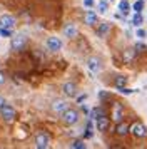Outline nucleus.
Instances as JSON below:
<instances>
[{"label": "nucleus", "instance_id": "obj_25", "mask_svg": "<svg viewBox=\"0 0 147 149\" xmlns=\"http://www.w3.org/2000/svg\"><path fill=\"white\" fill-rule=\"evenodd\" d=\"M13 29H7V27H0V37H12Z\"/></svg>", "mask_w": 147, "mask_h": 149}, {"label": "nucleus", "instance_id": "obj_22", "mask_svg": "<svg viewBox=\"0 0 147 149\" xmlns=\"http://www.w3.org/2000/svg\"><path fill=\"white\" fill-rule=\"evenodd\" d=\"M100 116H105V111H104L102 107H95L92 112H90V117H94V119H97V117H100Z\"/></svg>", "mask_w": 147, "mask_h": 149}, {"label": "nucleus", "instance_id": "obj_18", "mask_svg": "<svg viewBox=\"0 0 147 149\" xmlns=\"http://www.w3.org/2000/svg\"><path fill=\"white\" fill-rule=\"evenodd\" d=\"M129 10H130V3H129L127 0H120L119 2V12L122 15H127L129 14Z\"/></svg>", "mask_w": 147, "mask_h": 149}, {"label": "nucleus", "instance_id": "obj_29", "mask_svg": "<svg viewBox=\"0 0 147 149\" xmlns=\"http://www.w3.org/2000/svg\"><path fill=\"white\" fill-rule=\"evenodd\" d=\"M119 92H122V94H132L134 91L132 89H127V87H119Z\"/></svg>", "mask_w": 147, "mask_h": 149}, {"label": "nucleus", "instance_id": "obj_3", "mask_svg": "<svg viewBox=\"0 0 147 149\" xmlns=\"http://www.w3.org/2000/svg\"><path fill=\"white\" fill-rule=\"evenodd\" d=\"M0 119L5 122V124H12L17 119V111H15V107L10 106V104H3L0 107Z\"/></svg>", "mask_w": 147, "mask_h": 149}, {"label": "nucleus", "instance_id": "obj_5", "mask_svg": "<svg viewBox=\"0 0 147 149\" xmlns=\"http://www.w3.org/2000/svg\"><path fill=\"white\" fill-rule=\"evenodd\" d=\"M129 132L135 137V139H144L147 136V127L142 124V122H134L130 129H129Z\"/></svg>", "mask_w": 147, "mask_h": 149}, {"label": "nucleus", "instance_id": "obj_1", "mask_svg": "<svg viewBox=\"0 0 147 149\" xmlns=\"http://www.w3.org/2000/svg\"><path fill=\"white\" fill-rule=\"evenodd\" d=\"M80 119V112L77 111L75 107H67L62 114H60V121H62V124L64 126H75L77 122H79Z\"/></svg>", "mask_w": 147, "mask_h": 149}, {"label": "nucleus", "instance_id": "obj_6", "mask_svg": "<svg viewBox=\"0 0 147 149\" xmlns=\"http://www.w3.org/2000/svg\"><path fill=\"white\" fill-rule=\"evenodd\" d=\"M124 116H126V109L120 102H115L112 106V112H110V119H112L115 124L120 121H124Z\"/></svg>", "mask_w": 147, "mask_h": 149}, {"label": "nucleus", "instance_id": "obj_24", "mask_svg": "<svg viewBox=\"0 0 147 149\" xmlns=\"http://www.w3.org/2000/svg\"><path fill=\"white\" fill-rule=\"evenodd\" d=\"M70 148L72 149H85V142L82 141V139H77V141H74L70 144Z\"/></svg>", "mask_w": 147, "mask_h": 149}, {"label": "nucleus", "instance_id": "obj_34", "mask_svg": "<svg viewBox=\"0 0 147 149\" xmlns=\"http://www.w3.org/2000/svg\"><path fill=\"white\" fill-rule=\"evenodd\" d=\"M0 64H2V62H0Z\"/></svg>", "mask_w": 147, "mask_h": 149}, {"label": "nucleus", "instance_id": "obj_9", "mask_svg": "<svg viewBox=\"0 0 147 149\" xmlns=\"http://www.w3.org/2000/svg\"><path fill=\"white\" fill-rule=\"evenodd\" d=\"M67 107H69L67 101H64V99H53L52 104H50V112L55 116H60Z\"/></svg>", "mask_w": 147, "mask_h": 149}, {"label": "nucleus", "instance_id": "obj_21", "mask_svg": "<svg viewBox=\"0 0 147 149\" xmlns=\"http://www.w3.org/2000/svg\"><path fill=\"white\" fill-rule=\"evenodd\" d=\"M142 22H144V19H142L140 12H135V14H134V17H132V25L140 27V25H142Z\"/></svg>", "mask_w": 147, "mask_h": 149}, {"label": "nucleus", "instance_id": "obj_19", "mask_svg": "<svg viewBox=\"0 0 147 149\" xmlns=\"http://www.w3.org/2000/svg\"><path fill=\"white\" fill-rule=\"evenodd\" d=\"M127 81H129V79H127L126 75H117V77H115V81H114V86H115L117 89H119V87H126Z\"/></svg>", "mask_w": 147, "mask_h": 149}, {"label": "nucleus", "instance_id": "obj_8", "mask_svg": "<svg viewBox=\"0 0 147 149\" xmlns=\"http://www.w3.org/2000/svg\"><path fill=\"white\" fill-rule=\"evenodd\" d=\"M62 40H60V37H55V35H50V37H47L45 40V47L47 50H50V52H59L60 49H62Z\"/></svg>", "mask_w": 147, "mask_h": 149}, {"label": "nucleus", "instance_id": "obj_28", "mask_svg": "<svg viewBox=\"0 0 147 149\" xmlns=\"http://www.w3.org/2000/svg\"><path fill=\"white\" fill-rule=\"evenodd\" d=\"M137 37H139V39H146L147 32L144 30V29H137Z\"/></svg>", "mask_w": 147, "mask_h": 149}, {"label": "nucleus", "instance_id": "obj_17", "mask_svg": "<svg viewBox=\"0 0 147 149\" xmlns=\"http://www.w3.org/2000/svg\"><path fill=\"white\" fill-rule=\"evenodd\" d=\"M109 32H110V24H109V22H102V24H99V27H97V37L104 39V37H107Z\"/></svg>", "mask_w": 147, "mask_h": 149}, {"label": "nucleus", "instance_id": "obj_14", "mask_svg": "<svg viewBox=\"0 0 147 149\" xmlns=\"http://www.w3.org/2000/svg\"><path fill=\"white\" fill-rule=\"evenodd\" d=\"M15 24H17V20H15V17H13V15H10V14L0 15V27L13 29V27H15Z\"/></svg>", "mask_w": 147, "mask_h": 149}, {"label": "nucleus", "instance_id": "obj_23", "mask_svg": "<svg viewBox=\"0 0 147 149\" xmlns=\"http://www.w3.org/2000/svg\"><path fill=\"white\" fill-rule=\"evenodd\" d=\"M144 7H146L144 0H135V3L132 5V8L135 10V12H142V10H144Z\"/></svg>", "mask_w": 147, "mask_h": 149}, {"label": "nucleus", "instance_id": "obj_15", "mask_svg": "<svg viewBox=\"0 0 147 149\" xmlns=\"http://www.w3.org/2000/svg\"><path fill=\"white\" fill-rule=\"evenodd\" d=\"M135 57H137V50L135 49H126L122 52V61H124V64H132L135 61Z\"/></svg>", "mask_w": 147, "mask_h": 149}, {"label": "nucleus", "instance_id": "obj_11", "mask_svg": "<svg viewBox=\"0 0 147 149\" xmlns=\"http://www.w3.org/2000/svg\"><path fill=\"white\" fill-rule=\"evenodd\" d=\"M87 69L90 70V72H99L100 69H102V59L97 57V55H92V57H89L87 59Z\"/></svg>", "mask_w": 147, "mask_h": 149}, {"label": "nucleus", "instance_id": "obj_30", "mask_svg": "<svg viewBox=\"0 0 147 149\" xmlns=\"http://www.w3.org/2000/svg\"><path fill=\"white\" fill-rule=\"evenodd\" d=\"M134 49H135L137 52H142V50H146V45H144V44H140V42H139V44H135V47H134Z\"/></svg>", "mask_w": 147, "mask_h": 149}, {"label": "nucleus", "instance_id": "obj_32", "mask_svg": "<svg viewBox=\"0 0 147 149\" xmlns=\"http://www.w3.org/2000/svg\"><path fill=\"white\" fill-rule=\"evenodd\" d=\"M3 104H7V101H5V97H3V95H0V107H2Z\"/></svg>", "mask_w": 147, "mask_h": 149}, {"label": "nucleus", "instance_id": "obj_16", "mask_svg": "<svg viewBox=\"0 0 147 149\" xmlns=\"http://www.w3.org/2000/svg\"><path fill=\"white\" fill-rule=\"evenodd\" d=\"M129 129H130V126L127 124V122L120 121L115 124V134L119 136V137H126L127 134H129Z\"/></svg>", "mask_w": 147, "mask_h": 149}, {"label": "nucleus", "instance_id": "obj_2", "mask_svg": "<svg viewBox=\"0 0 147 149\" xmlns=\"http://www.w3.org/2000/svg\"><path fill=\"white\" fill-rule=\"evenodd\" d=\"M28 45V39L25 34H12L10 37V50L12 52H22Z\"/></svg>", "mask_w": 147, "mask_h": 149}, {"label": "nucleus", "instance_id": "obj_31", "mask_svg": "<svg viewBox=\"0 0 147 149\" xmlns=\"http://www.w3.org/2000/svg\"><path fill=\"white\" fill-rule=\"evenodd\" d=\"M92 3H94V0H85V2H84L85 7H92Z\"/></svg>", "mask_w": 147, "mask_h": 149}, {"label": "nucleus", "instance_id": "obj_20", "mask_svg": "<svg viewBox=\"0 0 147 149\" xmlns=\"http://www.w3.org/2000/svg\"><path fill=\"white\" fill-rule=\"evenodd\" d=\"M97 10H99L100 14H105L107 10H109V2H107V0H99V3H97Z\"/></svg>", "mask_w": 147, "mask_h": 149}, {"label": "nucleus", "instance_id": "obj_10", "mask_svg": "<svg viewBox=\"0 0 147 149\" xmlns=\"http://www.w3.org/2000/svg\"><path fill=\"white\" fill-rule=\"evenodd\" d=\"M62 35L67 37V39H77V37H79V29H77L75 24L69 22V24H65L64 29H62Z\"/></svg>", "mask_w": 147, "mask_h": 149}, {"label": "nucleus", "instance_id": "obj_27", "mask_svg": "<svg viewBox=\"0 0 147 149\" xmlns=\"http://www.w3.org/2000/svg\"><path fill=\"white\" fill-rule=\"evenodd\" d=\"M5 82H7V74L3 72V70H0V87H2Z\"/></svg>", "mask_w": 147, "mask_h": 149}, {"label": "nucleus", "instance_id": "obj_26", "mask_svg": "<svg viewBox=\"0 0 147 149\" xmlns=\"http://www.w3.org/2000/svg\"><path fill=\"white\" fill-rule=\"evenodd\" d=\"M94 134V131H92V122L89 121L87 122V132H85V137H92Z\"/></svg>", "mask_w": 147, "mask_h": 149}, {"label": "nucleus", "instance_id": "obj_12", "mask_svg": "<svg viewBox=\"0 0 147 149\" xmlns=\"http://www.w3.org/2000/svg\"><path fill=\"white\" fill-rule=\"evenodd\" d=\"M84 24H85L87 27L97 25L99 24V15L95 14L94 10H85V14H84Z\"/></svg>", "mask_w": 147, "mask_h": 149}, {"label": "nucleus", "instance_id": "obj_33", "mask_svg": "<svg viewBox=\"0 0 147 149\" xmlns=\"http://www.w3.org/2000/svg\"><path fill=\"white\" fill-rule=\"evenodd\" d=\"M85 97H87V95H85V94H84V95H80L79 99H77V102H82V101H85Z\"/></svg>", "mask_w": 147, "mask_h": 149}, {"label": "nucleus", "instance_id": "obj_4", "mask_svg": "<svg viewBox=\"0 0 147 149\" xmlns=\"http://www.w3.org/2000/svg\"><path fill=\"white\" fill-rule=\"evenodd\" d=\"M33 144H35L37 149H49L50 148V134H49L47 131H39V132H35Z\"/></svg>", "mask_w": 147, "mask_h": 149}, {"label": "nucleus", "instance_id": "obj_13", "mask_svg": "<svg viewBox=\"0 0 147 149\" xmlns=\"http://www.w3.org/2000/svg\"><path fill=\"white\" fill-rule=\"evenodd\" d=\"M109 126H110V121H109L107 116H100V117L95 119V129L99 132H107L109 131Z\"/></svg>", "mask_w": 147, "mask_h": 149}, {"label": "nucleus", "instance_id": "obj_7", "mask_svg": "<svg viewBox=\"0 0 147 149\" xmlns=\"http://www.w3.org/2000/svg\"><path fill=\"white\" fill-rule=\"evenodd\" d=\"M62 92H64L65 97L74 99V97H77V94H79V87H77L75 82L69 81V82H64V84H62Z\"/></svg>", "mask_w": 147, "mask_h": 149}]
</instances>
